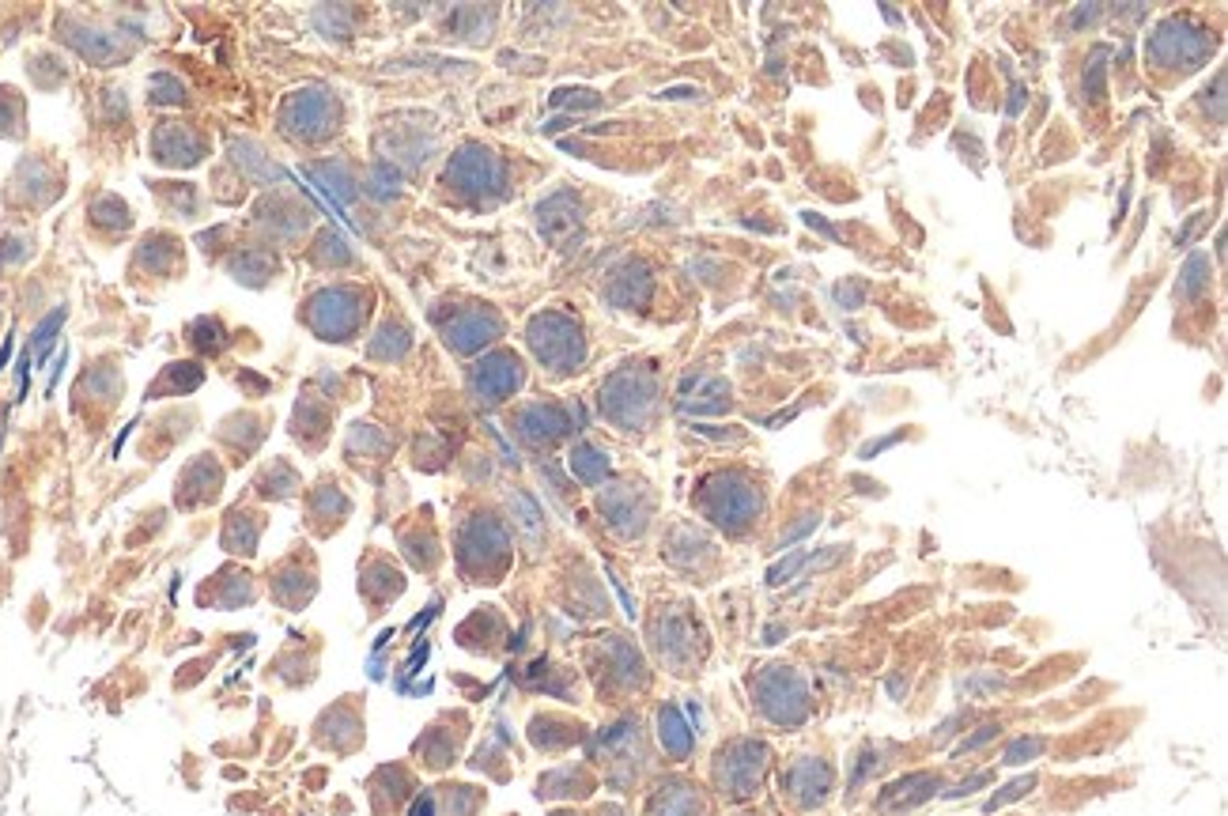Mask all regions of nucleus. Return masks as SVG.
Instances as JSON below:
<instances>
[{"label": "nucleus", "mask_w": 1228, "mask_h": 816, "mask_svg": "<svg viewBox=\"0 0 1228 816\" xmlns=\"http://www.w3.org/2000/svg\"><path fill=\"white\" fill-rule=\"evenodd\" d=\"M650 401H654V382L639 371L616 374L613 382H609V390H605V408H609V416H616L620 424L643 420Z\"/></svg>", "instance_id": "7ed1b4c3"}, {"label": "nucleus", "mask_w": 1228, "mask_h": 816, "mask_svg": "<svg viewBox=\"0 0 1228 816\" xmlns=\"http://www.w3.org/2000/svg\"><path fill=\"white\" fill-rule=\"evenodd\" d=\"M662 741H666L673 752H688V745H692V737H688V730H684L681 714L673 711V707L662 711Z\"/></svg>", "instance_id": "9d476101"}, {"label": "nucleus", "mask_w": 1228, "mask_h": 816, "mask_svg": "<svg viewBox=\"0 0 1228 816\" xmlns=\"http://www.w3.org/2000/svg\"><path fill=\"white\" fill-rule=\"evenodd\" d=\"M571 465H575V473H579L582 480H590V484L605 476V458H601V450H594V446H579Z\"/></svg>", "instance_id": "9b49d317"}, {"label": "nucleus", "mask_w": 1228, "mask_h": 816, "mask_svg": "<svg viewBox=\"0 0 1228 816\" xmlns=\"http://www.w3.org/2000/svg\"><path fill=\"white\" fill-rule=\"evenodd\" d=\"M1213 50V42L1206 38V31H1198L1191 23H1164L1157 34H1153V42H1149V53H1153V61L1168 68H1194L1206 53Z\"/></svg>", "instance_id": "f03ea898"}, {"label": "nucleus", "mask_w": 1228, "mask_h": 816, "mask_svg": "<svg viewBox=\"0 0 1228 816\" xmlns=\"http://www.w3.org/2000/svg\"><path fill=\"white\" fill-rule=\"evenodd\" d=\"M359 314H363V306H356V295L348 288H329L322 291L318 299H314V310H310V322L318 333L325 337L341 340L344 333H352L359 325Z\"/></svg>", "instance_id": "20e7f679"}, {"label": "nucleus", "mask_w": 1228, "mask_h": 816, "mask_svg": "<svg viewBox=\"0 0 1228 816\" xmlns=\"http://www.w3.org/2000/svg\"><path fill=\"white\" fill-rule=\"evenodd\" d=\"M529 344H533L537 359L556 367V371H571L582 359L579 322H571L567 314H537L529 322Z\"/></svg>", "instance_id": "f257e3e1"}, {"label": "nucleus", "mask_w": 1228, "mask_h": 816, "mask_svg": "<svg viewBox=\"0 0 1228 816\" xmlns=\"http://www.w3.org/2000/svg\"><path fill=\"white\" fill-rule=\"evenodd\" d=\"M446 178H450L458 189H465V193H484V189H495L503 182V170H499V159H495L492 152H484V148H465V152L454 155Z\"/></svg>", "instance_id": "39448f33"}, {"label": "nucleus", "mask_w": 1228, "mask_h": 816, "mask_svg": "<svg viewBox=\"0 0 1228 816\" xmlns=\"http://www.w3.org/2000/svg\"><path fill=\"white\" fill-rule=\"evenodd\" d=\"M333 118H337V106H333V99H329L325 91H303V95L288 106V121H291L288 129H295V133L318 136L333 125Z\"/></svg>", "instance_id": "0eeeda50"}, {"label": "nucleus", "mask_w": 1228, "mask_h": 816, "mask_svg": "<svg viewBox=\"0 0 1228 816\" xmlns=\"http://www.w3.org/2000/svg\"><path fill=\"white\" fill-rule=\"evenodd\" d=\"M563 427H567V424H563V416L556 412V408L533 405V408H526V412H522V435H526V439H533V442L556 439Z\"/></svg>", "instance_id": "1a4fd4ad"}, {"label": "nucleus", "mask_w": 1228, "mask_h": 816, "mask_svg": "<svg viewBox=\"0 0 1228 816\" xmlns=\"http://www.w3.org/2000/svg\"><path fill=\"white\" fill-rule=\"evenodd\" d=\"M518 382H522V363H518L511 352H495V356H488L477 367V374H473V386H477V393L484 401L507 397Z\"/></svg>", "instance_id": "423d86ee"}, {"label": "nucleus", "mask_w": 1228, "mask_h": 816, "mask_svg": "<svg viewBox=\"0 0 1228 816\" xmlns=\"http://www.w3.org/2000/svg\"><path fill=\"white\" fill-rule=\"evenodd\" d=\"M1040 748H1043V741H1028V737H1024V741H1017V745L1009 748V756H1006V760H1009V764H1021V756H1024V752L1032 756V752H1040Z\"/></svg>", "instance_id": "f8f14e48"}, {"label": "nucleus", "mask_w": 1228, "mask_h": 816, "mask_svg": "<svg viewBox=\"0 0 1228 816\" xmlns=\"http://www.w3.org/2000/svg\"><path fill=\"white\" fill-rule=\"evenodd\" d=\"M495 333H499V318H495L492 310H465V314H458L454 322L446 325V340L458 352H477L480 344H488Z\"/></svg>", "instance_id": "6e6552de"}]
</instances>
